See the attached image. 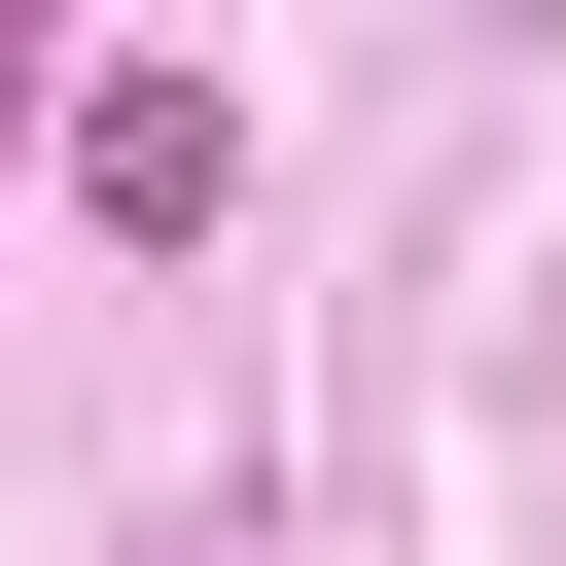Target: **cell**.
<instances>
[{
  "label": "cell",
  "instance_id": "cell-1",
  "mask_svg": "<svg viewBox=\"0 0 566 566\" xmlns=\"http://www.w3.org/2000/svg\"><path fill=\"white\" fill-rule=\"evenodd\" d=\"M71 212H106V248H212V212H248V106H212V71H71Z\"/></svg>",
  "mask_w": 566,
  "mask_h": 566
},
{
  "label": "cell",
  "instance_id": "cell-2",
  "mask_svg": "<svg viewBox=\"0 0 566 566\" xmlns=\"http://www.w3.org/2000/svg\"><path fill=\"white\" fill-rule=\"evenodd\" d=\"M0 142H35V0H0Z\"/></svg>",
  "mask_w": 566,
  "mask_h": 566
},
{
  "label": "cell",
  "instance_id": "cell-3",
  "mask_svg": "<svg viewBox=\"0 0 566 566\" xmlns=\"http://www.w3.org/2000/svg\"><path fill=\"white\" fill-rule=\"evenodd\" d=\"M142 566H283V531H142Z\"/></svg>",
  "mask_w": 566,
  "mask_h": 566
}]
</instances>
